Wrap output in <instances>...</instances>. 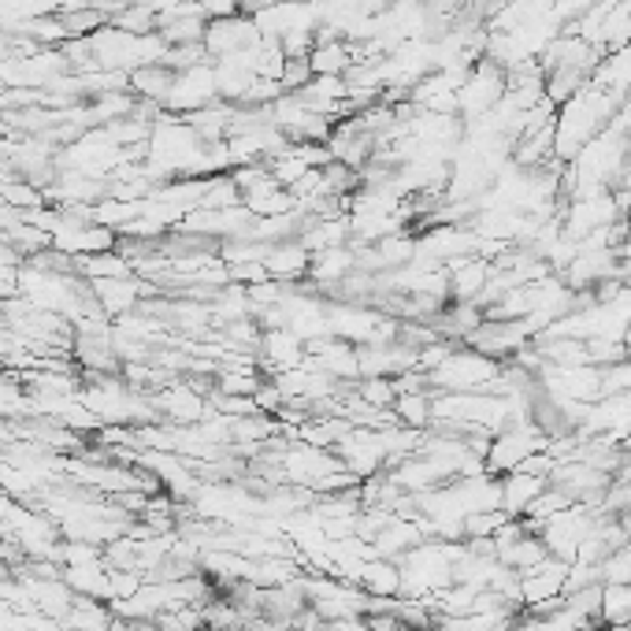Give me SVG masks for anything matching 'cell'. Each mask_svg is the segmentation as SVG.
I'll list each match as a JSON object with an SVG mask.
<instances>
[{"mask_svg": "<svg viewBox=\"0 0 631 631\" xmlns=\"http://www.w3.org/2000/svg\"><path fill=\"white\" fill-rule=\"evenodd\" d=\"M617 108H620V101L613 97V93H606V90H598L595 82H587L572 101H565V105L557 108V116H554V157L561 164L572 160L587 141L598 138V134L613 123Z\"/></svg>", "mask_w": 631, "mask_h": 631, "instance_id": "6da1fadb", "label": "cell"}, {"mask_svg": "<svg viewBox=\"0 0 631 631\" xmlns=\"http://www.w3.org/2000/svg\"><path fill=\"white\" fill-rule=\"evenodd\" d=\"M464 543H442V539H423L420 546L401 557V598L412 602H428L439 591L453 583V565L461 561Z\"/></svg>", "mask_w": 631, "mask_h": 631, "instance_id": "7a4b0ae2", "label": "cell"}, {"mask_svg": "<svg viewBox=\"0 0 631 631\" xmlns=\"http://www.w3.org/2000/svg\"><path fill=\"white\" fill-rule=\"evenodd\" d=\"M498 371H502L498 360L475 354L472 346H453L428 376L434 395H475V390H491Z\"/></svg>", "mask_w": 631, "mask_h": 631, "instance_id": "3957f363", "label": "cell"}, {"mask_svg": "<svg viewBox=\"0 0 631 631\" xmlns=\"http://www.w3.org/2000/svg\"><path fill=\"white\" fill-rule=\"evenodd\" d=\"M505 67H498L494 60L483 56L480 64H472V71L464 75L461 90H458V116L464 123L483 119L498 108V101L505 97Z\"/></svg>", "mask_w": 631, "mask_h": 631, "instance_id": "277c9868", "label": "cell"}, {"mask_svg": "<svg viewBox=\"0 0 631 631\" xmlns=\"http://www.w3.org/2000/svg\"><path fill=\"white\" fill-rule=\"evenodd\" d=\"M546 442H550V439H546V434L535 428L532 420H527V423H509V428H502L491 439V450H487V458H483V469H487L491 475H509V472L520 469L532 453H543Z\"/></svg>", "mask_w": 631, "mask_h": 631, "instance_id": "5b68a950", "label": "cell"}, {"mask_svg": "<svg viewBox=\"0 0 631 631\" xmlns=\"http://www.w3.org/2000/svg\"><path fill=\"white\" fill-rule=\"evenodd\" d=\"M215 101H220V90H215V67H212V60H204V64L175 75L168 101H164V112L186 119V116H193V112L215 105Z\"/></svg>", "mask_w": 631, "mask_h": 631, "instance_id": "8992f818", "label": "cell"}, {"mask_svg": "<svg viewBox=\"0 0 631 631\" xmlns=\"http://www.w3.org/2000/svg\"><path fill=\"white\" fill-rule=\"evenodd\" d=\"M261 30H256L253 15H227V19H209L204 27V53L209 60H223V56H234V53H245V49H256L261 45Z\"/></svg>", "mask_w": 631, "mask_h": 631, "instance_id": "52a82bcc", "label": "cell"}, {"mask_svg": "<svg viewBox=\"0 0 631 631\" xmlns=\"http://www.w3.org/2000/svg\"><path fill=\"white\" fill-rule=\"evenodd\" d=\"M565 583H568V561L546 557V561L520 572V609L557 606L565 598Z\"/></svg>", "mask_w": 631, "mask_h": 631, "instance_id": "ba28073f", "label": "cell"}, {"mask_svg": "<svg viewBox=\"0 0 631 631\" xmlns=\"http://www.w3.org/2000/svg\"><path fill=\"white\" fill-rule=\"evenodd\" d=\"M308 365L319 368L324 376H330L335 382H343V387H354L360 379V354L354 343H346V338H316V343H308Z\"/></svg>", "mask_w": 631, "mask_h": 631, "instance_id": "9c48e42d", "label": "cell"}, {"mask_svg": "<svg viewBox=\"0 0 631 631\" xmlns=\"http://www.w3.org/2000/svg\"><path fill=\"white\" fill-rule=\"evenodd\" d=\"M256 360H261L264 376H278V371L302 368L308 360V349L294 330L286 327H272L261 335V346H256Z\"/></svg>", "mask_w": 631, "mask_h": 631, "instance_id": "30bf717a", "label": "cell"}, {"mask_svg": "<svg viewBox=\"0 0 631 631\" xmlns=\"http://www.w3.org/2000/svg\"><path fill=\"white\" fill-rule=\"evenodd\" d=\"M453 502L461 505V513H491L502 509V475L491 472H475V475H458V480L446 483Z\"/></svg>", "mask_w": 631, "mask_h": 631, "instance_id": "8fae6325", "label": "cell"}, {"mask_svg": "<svg viewBox=\"0 0 631 631\" xmlns=\"http://www.w3.org/2000/svg\"><path fill=\"white\" fill-rule=\"evenodd\" d=\"M261 264H264L267 278H275V283H305L308 264H313V253H308L297 238H290V242L264 245Z\"/></svg>", "mask_w": 631, "mask_h": 631, "instance_id": "7c38bea8", "label": "cell"}, {"mask_svg": "<svg viewBox=\"0 0 631 631\" xmlns=\"http://www.w3.org/2000/svg\"><path fill=\"white\" fill-rule=\"evenodd\" d=\"M354 583L368 598H376V602H387V598H398L401 595V565L395 561V557L371 554L368 561L357 568Z\"/></svg>", "mask_w": 631, "mask_h": 631, "instance_id": "4fadbf2b", "label": "cell"}, {"mask_svg": "<svg viewBox=\"0 0 631 631\" xmlns=\"http://www.w3.org/2000/svg\"><path fill=\"white\" fill-rule=\"evenodd\" d=\"M550 487V480H543V475H532V472H509L502 475V509L505 516H513V520H524L527 509L535 505V498Z\"/></svg>", "mask_w": 631, "mask_h": 631, "instance_id": "5bb4252c", "label": "cell"}, {"mask_svg": "<svg viewBox=\"0 0 631 631\" xmlns=\"http://www.w3.org/2000/svg\"><path fill=\"white\" fill-rule=\"evenodd\" d=\"M591 82L598 90L613 93L617 101L631 97V41H628V45L613 49V53L598 56V67H595Z\"/></svg>", "mask_w": 631, "mask_h": 631, "instance_id": "9a60e30c", "label": "cell"}, {"mask_svg": "<svg viewBox=\"0 0 631 631\" xmlns=\"http://www.w3.org/2000/svg\"><path fill=\"white\" fill-rule=\"evenodd\" d=\"M171 82H175V71L164 64V60H157V64H141L130 71V93L138 101H145V105H160L168 101L171 93Z\"/></svg>", "mask_w": 631, "mask_h": 631, "instance_id": "2e32d148", "label": "cell"}, {"mask_svg": "<svg viewBox=\"0 0 631 631\" xmlns=\"http://www.w3.org/2000/svg\"><path fill=\"white\" fill-rule=\"evenodd\" d=\"M308 67L316 78H346L354 67V45L349 41H319L308 53Z\"/></svg>", "mask_w": 631, "mask_h": 631, "instance_id": "e0dca14e", "label": "cell"}, {"mask_svg": "<svg viewBox=\"0 0 631 631\" xmlns=\"http://www.w3.org/2000/svg\"><path fill=\"white\" fill-rule=\"evenodd\" d=\"M349 390H354V398L360 401V406H371V409H395V401H398L395 379H387V376H365V379H357Z\"/></svg>", "mask_w": 631, "mask_h": 631, "instance_id": "ac0fdd59", "label": "cell"}, {"mask_svg": "<svg viewBox=\"0 0 631 631\" xmlns=\"http://www.w3.org/2000/svg\"><path fill=\"white\" fill-rule=\"evenodd\" d=\"M602 624H631V583H602Z\"/></svg>", "mask_w": 631, "mask_h": 631, "instance_id": "d6986e66", "label": "cell"}, {"mask_svg": "<svg viewBox=\"0 0 631 631\" xmlns=\"http://www.w3.org/2000/svg\"><path fill=\"white\" fill-rule=\"evenodd\" d=\"M108 27H116V30H127V34H157V27H160V15L153 12V8H145V4H123L116 15L108 19Z\"/></svg>", "mask_w": 631, "mask_h": 631, "instance_id": "ffe728a7", "label": "cell"}, {"mask_svg": "<svg viewBox=\"0 0 631 631\" xmlns=\"http://www.w3.org/2000/svg\"><path fill=\"white\" fill-rule=\"evenodd\" d=\"M395 417H398L401 428L428 431L431 428V395H398Z\"/></svg>", "mask_w": 631, "mask_h": 631, "instance_id": "44dd1931", "label": "cell"}, {"mask_svg": "<svg viewBox=\"0 0 631 631\" xmlns=\"http://www.w3.org/2000/svg\"><path fill=\"white\" fill-rule=\"evenodd\" d=\"M505 520H513V516H505V509L469 513V516H464V539H494V535L502 532Z\"/></svg>", "mask_w": 631, "mask_h": 631, "instance_id": "7402d4cb", "label": "cell"}, {"mask_svg": "<svg viewBox=\"0 0 631 631\" xmlns=\"http://www.w3.org/2000/svg\"><path fill=\"white\" fill-rule=\"evenodd\" d=\"M598 572H602V583H631V539L617 546L613 554H606Z\"/></svg>", "mask_w": 631, "mask_h": 631, "instance_id": "603a6c76", "label": "cell"}, {"mask_svg": "<svg viewBox=\"0 0 631 631\" xmlns=\"http://www.w3.org/2000/svg\"><path fill=\"white\" fill-rule=\"evenodd\" d=\"M602 395H631V357L602 368Z\"/></svg>", "mask_w": 631, "mask_h": 631, "instance_id": "cb8c5ba5", "label": "cell"}, {"mask_svg": "<svg viewBox=\"0 0 631 631\" xmlns=\"http://www.w3.org/2000/svg\"><path fill=\"white\" fill-rule=\"evenodd\" d=\"M201 12L209 19H227V15H238V4L234 0H198Z\"/></svg>", "mask_w": 631, "mask_h": 631, "instance_id": "d4e9b609", "label": "cell"}, {"mask_svg": "<svg viewBox=\"0 0 631 631\" xmlns=\"http://www.w3.org/2000/svg\"><path fill=\"white\" fill-rule=\"evenodd\" d=\"M12 56H15V34L0 30V64H4V60H12Z\"/></svg>", "mask_w": 631, "mask_h": 631, "instance_id": "484cf974", "label": "cell"}]
</instances>
